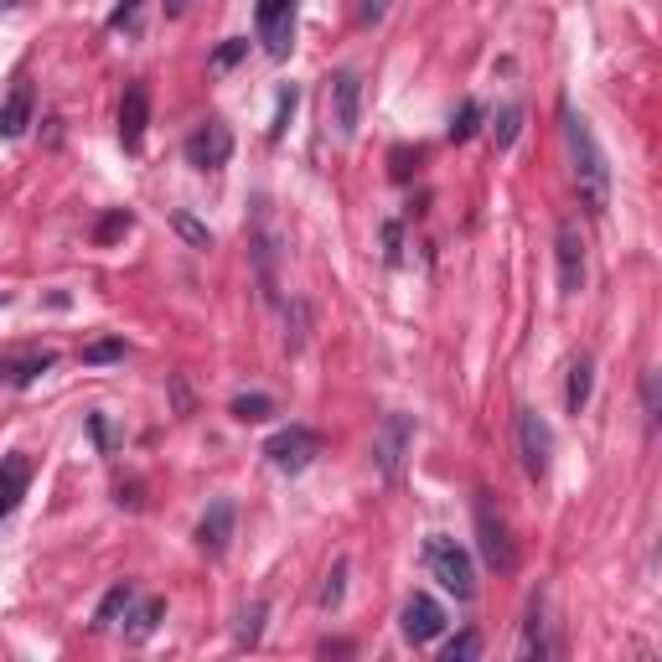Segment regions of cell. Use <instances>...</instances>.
<instances>
[{
    "instance_id": "obj_4",
    "label": "cell",
    "mask_w": 662,
    "mask_h": 662,
    "mask_svg": "<svg viewBox=\"0 0 662 662\" xmlns=\"http://www.w3.org/2000/svg\"><path fill=\"white\" fill-rule=\"evenodd\" d=\"M409 445H414V414H388L373 435V471L383 481H399L404 461H409Z\"/></svg>"
},
{
    "instance_id": "obj_19",
    "label": "cell",
    "mask_w": 662,
    "mask_h": 662,
    "mask_svg": "<svg viewBox=\"0 0 662 662\" xmlns=\"http://www.w3.org/2000/svg\"><path fill=\"white\" fill-rule=\"evenodd\" d=\"M275 249H280V238L269 233V218L259 213V233H254V259H259V280H264V290L275 295Z\"/></svg>"
},
{
    "instance_id": "obj_7",
    "label": "cell",
    "mask_w": 662,
    "mask_h": 662,
    "mask_svg": "<svg viewBox=\"0 0 662 662\" xmlns=\"http://www.w3.org/2000/svg\"><path fill=\"white\" fill-rule=\"evenodd\" d=\"M259 37H264V52L285 63L290 47H295V0H259Z\"/></svg>"
},
{
    "instance_id": "obj_11",
    "label": "cell",
    "mask_w": 662,
    "mask_h": 662,
    "mask_svg": "<svg viewBox=\"0 0 662 662\" xmlns=\"http://www.w3.org/2000/svg\"><path fill=\"white\" fill-rule=\"evenodd\" d=\"M233 497H213L207 502V513H202V523H197V549L207 554V559H223L228 554V544H233Z\"/></svg>"
},
{
    "instance_id": "obj_15",
    "label": "cell",
    "mask_w": 662,
    "mask_h": 662,
    "mask_svg": "<svg viewBox=\"0 0 662 662\" xmlns=\"http://www.w3.org/2000/svg\"><path fill=\"white\" fill-rule=\"evenodd\" d=\"M32 125V83H16L0 104V140H21Z\"/></svg>"
},
{
    "instance_id": "obj_2",
    "label": "cell",
    "mask_w": 662,
    "mask_h": 662,
    "mask_svg": "<svg viewBox=\"0 0 662 662\" xmlns=\"http://www.w3.org/2000/svg\"><path fill=\"white\" fill-rule=\"evenodd\" d=\"M476 544H481V559H487V569H497V575H513L518 569V544H513V528H507L502 507L492 502V492H476Z\"/></svg>"
},
{
    "instance_id": "obj_33",
    "label": "cell",
    "mask_w": 662,
    "mask_h": 662,
    "mask_svg": "<svg viewBox=\"0 0 662 662\" xmlns=\"http://www.w3.org/2000/svg\"><path fill=\"white\" fill-rule=\"evenodd\" d=\"M476 652H481V637H476V631H461V637L445 647V662H466V657H476Z\"/></svg>"
},
{
    "instance_id": "obj_26",
    "label": "cell",
    "mask_w": 662,
    "mask_h": 662,
    "mask_svg": "<svg viewBox=\"0 0 662 662\" xmlns=\"http://www.w3.org/2000/svg\"><path fill=\"white\" fill-rule=\"evenodd\" d=\"M130 228H135V213H125V207H114V213H104V218H99L94 238H99V244H114V238H125Z\"/></svg>"
},
{
    "instance_id": "obj_23",
    "label": "cell",
    "mask_w": 662,
    "mask_h": 662,
    "mask_svg": "<svg viewBox=\"0 0 662 662\" xmlns=\"http://www.w3.org/2000/svg\"><path fill=\"white\" fill-rule=\"evenodd\" d=\"M518 130H523V104H507V109L497 114V125H492V135H497V150H513Z\"/></svg>"
},
{
    "instance_id": "obj_34",
    "label": "cell",
    "mask_w": 662,
    "mask_h": 662,
    "mask_svg": "<svg viewBox=\"0 0 662 662\" xmlns=\"http://www.w3.org/2000/svg\"><path fill=\"white\" fill-rule=\"evenodd\" d=\"M642 409H647V425H657V373L642 378Z\"/></svg>"
},
{
    "instance_id": "obj_17",
    "label": "cell",
    "mask_w": 662,
    "mask_h": 662,
    "mask_svg": "<svg viewBox=\"0 0 662 662\" xmlns=\"http://www.w3.org/2000/svg\"><path fill=\"white\" fill-rule=\"evenodd\" d=\"M523 657H538L544 662L549 657V626H544V590L533 595V606H528V621H523Z\"/></svg>"
},
{
    "instance_id": "obj_16",
    "label": "cell",
    "mask_w": 662,
    "mask_h": 662,
    "mask_svg": "<svg viewBox=\"0 0 662 662\" xmlns=\"http://www.w3.org/2000/svg\"><path fill=\"white\" fill-rule=\"evenodd\" d=\"M590 388H595V363H590V357H575V363H569V383H564V409L575 419L590 404Z\"/></svg>"
},
{
    "instance_id": "obj_22",
    "label": "cell",
    "mask_w": 662,
    "mask_h": 662,
    "mask_svg": "<svg viewBox=\"0 0 662 662\" xmlns=\"http://www.w3.org/2000/svg\"><path fill=\"white\" fill-rule=\"evenodd\" d=\"M244 57H249V37H228L213 57H207V68H213V73H228V68L244 63Z\"/></svg>"
},
{
    "instance_id": "obj_27",
    "label": "cell",
    "mask_w": 662,
    "mask_h": 662,
    "mask_svg": "<svg viewBox=\"0 0 662 662\" xmlns=\"http://www.w3.org/2000/svg\"><path fill=\"white\" fill-rule=\"evenodd\" d=\"M342 590H347V559L331 564V575H326V585H321V611H337V606H342Z\"/></svg>"
},
{
    "instance_id": "obj_24",
    "label": "cell",
    "mask_w": 662,
    "mask_h": 662,
    "mask_svg": "<svg viewBox=\"0 0 662 662\" xmlns=\"http://www.w3.org/2000/svg\"><path fill=\"white\" fill-rule=\"evenodd\" d=\"M161 616H166V600H145V606L130 616V621H135V626H130V642H145L150 631L161 626Z\"/></svg>"
},
{
    "instance_id": "obj_36",
    "label": "cell",
    "mask_w": 662,
    "mask_h": 662,
    "mask_svg": "<svg viewBox=\"0 0 662 662\" xmlns=\"http://www.w3.org/2000/svg\"><path fill=\"white\" fill-rule=\"evenodd\" d=\"M357 16H363L368 26H378V21L388 16V0H363V6H357Z\"/></svg>"
},
{
    "instance_id": "obj_3",
    "label": "cell",
    "mask_w": 662,
    "mask_h": 662,
    "mask_svg": "<svg viewBox=\"0 0 662 662\" xmlns=\"http://www.w3.org/2000/svg\"><path fill=\"white\" fill-rule=\"evenodd\" d=\"M425 564H430V575L456 595V600H471L476 595V564H471V554L456 544V538H445V533H435L430 544H425Z\"/></svg>"
},
{
    "instance_id": "obj_14",
    "label": "cell",
    "mask_w": 662,
    "mask_h": 662,
    "mask_svg": "<svg viewBox=\"0 0 662 662\" xmlns=\"http://www.w3.org/2000/svg\"><path fill=\"white\" fill-rule=\"evenodd\" d=\"M26 487H32V456H26V450H11V456L0 461V523L21 507Z\"/></svg>"
},
{
    "instance_id": "obj_32",
    "label": "cell",
    "mask_w": 662,
    "mask_h": 662,
    "mask_svg": "<svg viewBox=\"0 0 662 662\" xmlns=\"http://www.w3.org/2000/svg\"><path fill=\"white\" fill-rule=\"evenodd\" d=\"M114 357H125V342H119V337H104V342L83 347V363H114Z\"/></svg>"
},
{
    "instance_id": "obj_37",
    "label": "cell",
    "mask_w": 662,
    "mask_h": 662,
    "mask_svg": "<svg viewBox=\"0 0 662 662\" xmlns=\"http://www.w3.org/2000/svg\"><path fill=\"white\" fill-rule=\"evenodd\" d=\"M383 254L399 259V223H383Z\"/></svg>"
},
{
    "instance_id": "obj_30",
    "label": "cell",
    "mask_w": 662,
    "mask_h": 662,
    "mask_svg": "<svg viewBox=\"0 0 662 662\" xmlns=\"http://www.w3.org/2000/svg\"><path fill=\"white\" fill-rule=\"evenodd\" d=\"M295 104H300V88H295V83H285V88H280V104H275V125H269V140H280V135H285Z\"/></svg>"
},
{
    "instance_id": "obj_9",
    "label": "cell",
    "mask_w": 662,
    "mask_h": 662,
    "mask_svg": "<svg viewBox=\"0 0 662 662\" xmlns=\"http://www.w3.org/2000/svg\"><path fill=\"white\" fill-rule=\"evenodd\" d=\"M228 156H233V130L223 119H207V125H197L187 135V161L197 171H218V166H228Z\"/></svg>"
},
{
    "instance_id": "obj_6",
    "label": "cell",
    "mask_w": 662,
    "mask_h": 662,
    "mask_svg": "<svg viewBox=\"0 0 662 662\" xmlns=\"http://www.w3.org/2000/svg\"><path fill=\"white\" fill-rule=\"evenodd\" d=\"M264 456H269V466H275V471L300 476V471H306V466L321 456V435L306 430V425H290V430H280V435H269Z\"/></svg>"
},
{
    "instance_id": "obj_5",
    "label": "cell",
    "mask_w": 662,
    "mask_h": 662,
    "mask_svg": "<svg viewBox=\"0 0 662 662\" xmlns=\"http://www.w3.org/2000/svg\"><path fill=\"white\" fill-rule=\"evenodd\" d=\"M518 461H523L528 481H544L549 466H554V430H549V419L538 409L518 414Z\"/></svg>"
},
{
    "instance_id": "obj_18",
    "label": "cell",
    "mask_w": 662,
    "mask_h": 662,
    "mask_svg": "<svg viewBox=\"0 0 662 662\" xmlns=\"http://www.w3.org/2000/svg\"><path fill=\"white\" fill-rule=\"evenodd\" d=\"M130 606H135V585H130V580H119V585L99 600V611H94V631H109L119 616H130Z\"/></svg>"
},
{
    "instance_id": "obj_29",
    "label": "cell",
    "mask_w": 662,
    "mask_h": 662,
    "mask_svg": "<svg viewBox=\"0 0 662 662\" xmlns=\"http://www.w3.org/2000/svg\"><path fill=\"white\" fill-rule=\"evenodd\" d=\"M52 363H57V357H52V352H42V357H26V363H16V368H6V373H11V383H16V388H26V383H37Z\"/></svg>"
},
{
    "instance_id": "obj_12",
    "label": "cell",
    "mask_w": 662,
    "mask_h": 662,
    "mask_svg": "<svg viewBox=\"0 0 662 662\" xmlns=\"http://www.w3.org/2000/svg\"><path fill=\"white\" fill-rule=\"evenodd\" d=\"M145 125H150V88L125 83V99H119V145H125L130 156L145 145Z\"/></svg>"
},
{
    "instance_id": "obj_31",
    "label": "cell",
    "mask_w": 662,
    "mask_h": 662,
    "mask_svg": "<svg viewBox=\"0 0 662 662\" xmlns=\"http://www.w3.org/2000/svg\"><path fill=\"white\" fill-rule=\"evenodd\" d=\"M476 130H481V104H476V99H466V104H461V114H456V125H450V140L461 145V140H471Z\"/></svg>"
},
{
    "instance_id": "obj_10",
    "label": "cell",
    "mask_w": 662,
    "mask_h": 662,
    "mask_svg": "<svg viewBox=\"0 0 662 662\" xmlns=\"http://www.w3.org/2000/svg\"><path fill=\"white\" fill-rule=\"evenodd\" d=\"M331 119H337V135L352 140L363 125V73H337L331 78Z\"/></svg>"
},
{
    "instance_id": "obj_20",
    "label": "cell",
    "mask_w": 662,
    "mask_h": 662,
    "mask_svg": "<svg viewBox=\"0 0 662 662\" xmlns=\"http://www.w3.org/2000/svg\"><path fill=\"white\" fill-rule=\"evenodd\" d=\"M228 409H233V419H238V425H259V419H269V414H275V399H269V394H238Z\"/></svg>"
},
{
    "instance_id": "obj_1",
    "label": "cell",
    "mask_w": 662,
    "mask_h": 662,
    "mask_svg": "<svg viewBox=\"0 0 662 662\" xmlns=\"http://www.w3.org/2000/svg\"><path fill=\"white\" fill-rule=\"evenodd\" d=\"M564 119V145H569V161H575V187H580V202H585V213L590 218H606V207H611V166H606V150H600L595 130H590V119L575 114V109H559Z\"/></svg>"
},
{
    "instance_id": "obj_35",
    "label": "cell",
    "mask_w": 662,
    "mask_h": 662,
    "mask_svg": "<svg viewBox=\"0 0 662 662\" xmlns=\"http://www.w3.org/2000/svg\"><path fill=\"white\" fill-rule=\"evenodd\" d=\"M88 435H94L99 450H109V419L104 414H88Z\"/></svg>"
},
{
    "instance_id": "obj_13",
    "label": "cell",
    "mask_w": 662,
    "mask_h": 662,
    "mask_svg": "<svg viewBox=\"0 0 662 662\" xmlns=\"http://www.w3.org/2000/svg\"><path fill=\"white\" fill-rule=\"evenodd\" d=\"M404 637L414 642V647H425V642H435L440 637V631L450 626L445 621V606H440V600H430V595H409L404 600Z\"/></svg>"
},
{
    "instance_id": "obj_28",
    "label": "cell",
    "mask_w": 662,
    "mask_h": 662,
    "mask_svg": "<svg viewBox=\"0 0 662 662\" xmlns=\"http://www.w3.org/2000/svg\"><path fill=\"white\" fill-rule=\"evenodd\" d=\"M171 228L182 233L192 249H213V233H207V228H202V223H197L192 213H171Z\"/></svg>"
},
{
    "instance_id": "obj_25",
    "label": "cell",
    "mask_w": 662,
    "mask_h": 662,
    "mask_svg": "<svg viewBox=\"0 0 662 662\" xmlns=\"http://www.w3.org/2000/svg\"><path fill=\"white\" fill-rule=\"evenodd\" d=\"M140 11H145V0H114V11H109V32H140Z\"/></svg>"
},
{
    "instance_id": "obj_21",
    "label": "cell",
    "mask_w": 662,
    "mask_h": 662,
    "mask_svg": "<svg viewBox=\"0 0 662 662\" xmlns=\"http://www.w3.org/2000/svg\"><path fill=\"white\" fill-rule=\"evenodd\" d=\"M264 616H269V606H264V600H249V606L238 611V647H254V642H259Z\"/></svg>"
},
{
    "instance_id": "obj_8",
    "label": "cell",
    "mask_w": 662,
    "mask_h": 662,
    "mask_svg": "<svg viewBox=\"0 0 662 662\" xmlns=\"http://www.w3.org/2000/svg\"><path fill=\"white\" fill-rule=\"evenodd\" d=\"M554 259H559V290L564 295H580L585 290V238H580V223L575 218H559Z\"/></svg>"
}]
</instances>
